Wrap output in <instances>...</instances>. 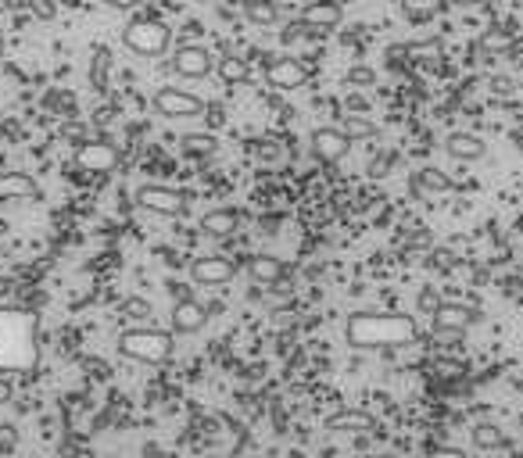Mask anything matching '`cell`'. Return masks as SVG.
<instances>
[{"mask_svg": "<svg viewBox=\"0 0 523 458\" xmlns=\"http://www.w3.org/2000/svg\"><path fill=\"white\" fill-rule=\"evenodd\" d=\"M455 8H477V4H491V0H448Z\"/></svg>", "mask_w": 523, "mask_h": 458, "instance_id": "obj_37", "label": "cell"}, {"mask_svg": "<svg viewBox=\"0 0 523 458\" xmlns=\"http://www.w3.org/2000/svg\"><path fill=\"white\" fill-rule=\"evenodd\" d=\"M76 165H79L83 172H94V176L115 172V168H119V147L108 143V140H87V143H79V151H76Z\"/></svg>", "mask_w": 523, "mask_h": 458, "instance_id": "obj_8", "label": "cell"}, {"mask_svg": "<svg viewBox=\"0 0 523 458\" xmlns=\"http://www.w3.org/2000/svg\"><path fill=\"white\" fill-rule=\"evenodd\" d=\"M204 323H208V312H204L201 301L179 298V301L172 305V330H176V333H197V330H204Z\"/></svg>", "mask_w": 523, "mask_h": 458, "instance_id": "obj_14", "label": "cell"}, {"mask_svg": "<svg viewBox=\"0 0 523 458\" xmlns=\"http://www.w3.org/2000/svg\"><path fill=\"white\" fill-rule=\"evenodd\" d=\"M154 111L162 115V119H201L204 115V101L201 97H194V94H187V90H176V86H162L158 94H154Z\"/></svg>", "mask_w": 523, "mask_h": 458, "instance_id": "obj_5", "label": "cell"}, {"mask_svg": "<svg viewBox=\"0 0 523 458\" xmlns=\"http://www.w3.org/2000/svg\"><path fill=\"white\" fill-rule=\"evenodd\" d=\"M172 333L165 330H151V326H140V330H122L119 333V351L133 362H144V365H162L172 358Z\"/></svg>", "mask_w": 523, "mask_h": 458, "instance_id": "obj_3", "label": "cell"}, {"mask_svg": "<svg viewBox=\"0 0 523 458\" xmlns=\"http://www.w3.org/2000/svg\"><path fill=\"white\" fill-rule=\"evenodd\" d=\"M137 204L144 211H154V215H183L187 211L183 193H176L172 186H158V183H144L137 190Z\"/></svg>", "mask_w": 523, "mask_h": 458, "instance_id": "obj_9", "label": "cell"}, {"mask_svg": "<svg viewBox=\"0 0 523 458\" xmlns=\"http://www.w3.org/2000/svg\"><path fill=\"white\" fill-rule=\"evenodd\" d=\"M126 319H147L151 315V305L144 301V298H129V301H122V308H119Z\"/></svg>", "mask_w": 523, "mask_h": 458, "instance_id": "obj_30", "label": "cell"}, {"mask_svg": "<svg viewBox=\"0 0 523 458\" xmlns=\"http://www.w3.org/2000/svg\"><path fill=\"white\" fill-rule=\"evenodd\" d=\"M437 305H441V298L434 294V287H423V294H419V308H423V312H434Z\"/></svg>", "mask_w": 523, "mask_h": 458, "instance_id": "obj_32", "label": "cell"}, {"mask_svg": "<svg viewBox=\"0 0 523 458\" xmlns=\"http://www.w3.org/2000/svg\"><path fill=\"white\" fill-rule=\"evenodd\" d=\"M15 444H19L15 429L12 426H0V451H15Z\"/></svg>", "mask_w": 523, "mask_h": 458, "instance_id": "obj_33", "label": "cell"}, {"mask_svg": "<svg viewBox=\"0 0 523 458\" xmlns=\"http://www.w3.org/2000/svg\"><path fill=\"white\" fill-rule=\"evenodd\" d=\"M44 190L26 172H0V200H40Z\"/></svg>", "mask_w": 523, "mask_h": 458, "instance_id": "obj_13", "label": "cell"}, {"mask_svg": "<svg viewBox=\"0 0 523 458\" xmlns=\"http://www.w3.org/2000/svg\"><path fill=\"white\" fill-rule=\"evenodd\" d=\"M247 276L254 287H277L284 280V262L273 255H251L247 258Z\"/></svg>", "mask_w": 523, "mask_h": 458, "instance_id": "obj_15", "label": "cell"}, {"mask_svg": "<svg viewBox=\"0 0 523 458\" xmlns=\"http://www.w3.org/2000/svg\"><path fill=\"white\" fill-rule=\"evenodd\" d=\"M179 151H183L187 158H212V154L219 151V140H215L212 133H187V136L179 140Z\"/></svg>", "mask_w": 523, "mask_h": 458, "instance_id": "obj_23", "label": "cell"}, {"mask_svg": "<svg viewBox=\"0 0 523 458\" xmlns=\"http://www.w3.org/2000/svg\"><path fill=\"white\" fill-rule=\"evenodd\" d=\"M12 394H15L12 380H0V405H8V401H12Z\"/></svg>", "mask_w": 523, "mask_h": 458, "instance_id": "obj_34", "label": "cell"}, {"mask_svg": "<svg viewBox=\"0 0 523 458\" xmlns=\"http://www.w3.org/2000/svg\"><path fill=\"white\" fill-rule=\"evenodd\" d=\"M491 90H494V94H509V79H505V76H494V79H491Z\"/></svg>", "mask_w": 523, "mask_h": 458, "instance_id": "obj_35", "label": "cell"}, {"mask_svg": "<svg viewBox=\"0 0 523 458\" xmlns=\"http://www.w3.org/2000/svg\"><path fill=\"white\" fill-rule=\"evenodd\" d=\"M37 362V326L26 312H0V369L22 372Z\"/></svg>", "mask_w": 523, "mask_h": 458, "instance_id": "obj_2", "label": "cell"}, {"mask_svg": "<svg viewBox=\"0 0 523 458\" xmlns=\"http://www.w3.org/2000/svg\"><path fill=\"white\" fill-rule=\"evenodd\" d=\"M480 51H487L491 58H494V54H509V51H516V40H512L505 29H491V33L480 37Z\"/></svg>", "mask_w": 523, "mask_h": 458, "instance_id": "obj_25", "label": "cell"}, {"mask_svg": "<svg viewBox=\"0 0 523 458\" xmlns=\"http://www.w3.org/2000/svg\"><path fill=\"white\" fill-rule=\"evenodd\" d=\"M416 183H427L430 190H437V193H444V190H455V183L448 179V176H441L437 168H423L419 176H416Z\"/></svg>", "mask_w": 523, "mask_h": 458, "instance_id": "obj_28", "label": "cell"}, {"mask_svg": "<svg viewBox=\"0 0 523 458\" xmlns=\"http://www.w3.org/2000/svg\"><path fill=\"white\" fill-rule=\"evenodd\" d=\"M444 151H448L455 161H480V158L487 154L484 140H480V136H473V133H452V136H448V143H444Z\"/></svg>", "mask_w": 523, "mask_h": 458, "instance_id": "obj_18", "label": "cell"}, {"mask_svg": "<svg viewBox=\"0 0 523 458\" xmlns=\"http://www.w3.org/2000/svg\"><path fill=\"white\" fill-rule=\"evenodd\" d=\"M302 19L330 33V29H337V26H341L345 12H341V4H334V0H312V4L302 12Z\"/></svg>", "mask_w": 523, "mask_h": 458, "instance_id": "obj_19", "label": "cell"}, {"mask_svg": "<svg viewBox=\"0 0 523 458\" xmlns=\"http://www.w3.org/2000/svg\"><path fill=\"white\" fill-rule=\"evenodd\" d=\"M448 8V0H402V12L409 22H430Z\"/></svg>", "mask_w": 523, "mask_h": 458, "instance_id": "obj_22", "label": "cell"}, {"mask_svg": "<svg viewBox=\"0 0 523 458\" xmlns=\"http://www.w3.org/2000/svg\"><path fill=\"white\" fill-rule=\"evenodd\" d=\"M108 4H112V8H119V12H129V8H137V4H140V0H108Z\"/></svg>", "mask_w": 523, "mask_h": 458, "instance_id": "obj_36", "label": "cell"}, {"mask_svg": "<svg viewBox=\"0 0 523 458\" xmlns=\"http://www.w3.org/2000/svg\"><path fill=\"white\" fill-rule=\"evenodd\" d=\"M341 129L348 133V140L355 143V140H369V136H380V129L369 122V119H362V115H345V122H341Z\"/></svg>", "mask_w": 523, "mask_h": 458, "instance_id": "obj_26", "label": "cell"}, {"mask_svg": "<svg viewBox=\"0 0 523 458\" xmlns=\"http://www.w3.org/2000/svg\"><path fill=\"white\" fill-rule=\"evenodd\" d=\"M244 19L258 29H270V26H277L280 8H277V0H244Z\"/></svg>", "mask_w": 523, "mask_h": 458, "instance_id": "obj_20", "label": "cell"}, {"mask_svg": "<svg viewBox=\"0 0 523 458\" xmlns=\"http://www.w3.org/2000/svg\"><path fill=\"white\" fill-rule=\"evenodd\" d=\"M327 429H330V433H377V419H373L369 412L352 408V412L330 415V419H327Z\"/></svg>", "mask_w": 523, "mask_h": 458, "instance_id": "obj_16", "label": "cell"}, {"mask_svg": "<svg viewBox=\"0 0 523 458\" xmlns=\"http://www.w3.org/2000/svg\"><path fill=\"white\" fill-rule=\"evenodd\" d=\"M122 44H126L133 54L158 58V54L169 51L172 29H169L162 19H154V15H137V19H129L126 29H122Z\"/></svg>", "mask_w": 523, "mask_h": 458, "instance_id": "obj_4", "label": "cell"}, {"mask_svg": "<svg viewBox=\"0 0 523 458\" xmlns=\"http://www.w3.org/2000/svg\"><path fill=\"white\" fill-rule=\"evenodd\" d=\"M430 319H434V333H466V330L477 326L484 315H480V308H473V305L441 301V305L430 312Z\"/></svg>", "mask_w": 523, "mask_h": 458, "instance_id": "obj_6", "label": "cell"}, {"mask_svg": "<svg viewBox=\"0 0 523 458\" xmlns=\"http://www.w3.org/2000/svg\"><path fill=\"white\" fill-rule=\"evenodd\" d=\"M172 69L183 79H204V76H212L215 61H212V51L204 44H179L176 54H172Z\"/></svg>", "mask_w": 523, "mask_h": 458, "instance_id": "obj_7", "label": "cell"}, {"mask_svg": "<svg viewBox=\"0 0 523 458\" xmlns=\"http://www.w3.org/2000/svg\"><path fill=\"white\" fill-rule=\"evenodd\" d=\"M473 444H477V447H502L505 440H502V429H498L494 422H480V426L473 429Z\"/></svg>", "mask_w": 523, "mask_h": 458, "instance_id": "obj_27", "label": "cell"}, {"mask_svg": "<svg viewBox=\"0 0 523 458\" xmlns=\"http://www.w3.org/2000/svg\"><path fill=\"white\" fill-rule=\"evenodd\" d=\"M29 8H33L37 19H54V4H51V0H29Z\"/></svg>", "mask_w": 523, "mask_h": 458, "instance_id": "obj_31", "label": "cell"}, {"mask_svg": "<svg viewBox=\"0 0 523 458\" xmlns=\"http://www.w3.org/2000/svg\"><path fill=\"white\" fill-rule=\"evenodd\" d=\"M345 83H348V86H373V83H377V72L366 69V65H355V69H348Z\"/></svg>", "mask_w": 523, "mask_h": 458, "instance_id": "obj_29", "label": "cell"}, {"mask_svg": "<svg viewBox=\"0 0 523 458\" xmlns=\"http://www.w3.org/2000/svg\"><path fill=\"white\" fill-rule=\"evenodd\" d=\"M215 72H219V79H222L226 86H244V83L251 79V65H247L244 58H237V54H226V58H219Z\"/></svg>", "mask_w": 523, "mask_h": 458, "instance_id": "obj_21", "label": "cell"}, {"mask_svg": "<svg viewBox=\"0 0 523 458\" xmlns=\"http://www.w3.org/2000/svg\"><path fill=\"white\" fill-rule=\"evenodd\" d=\"M345 337L355 351H387L416 340V323L398 312H355L345 326Z\"/></svg>", "mask_w": 523, "mask_h": 458, "instance_id": "obj_1", "label": "cell"}, {"mask_svg": "<svg viewBox=\"0 0 523 458\" xmlns=\"http://www.w3.org/2000/svg\"><path fill=\"white\" fill-rule=\"evenodd\" d=\"M348 147H352V140H348V133L341 126H320V129H312V154L323 165H337L348 154Z\"/></svg>", "mask_w": 523, "mask_h": 458, "instance_id": "obj_10", "label": "cell"}, {"mask_svg": "<svg viewBox=\"0 0 523 458\" xmlns=\"http://www.w3.org/2000/svg\"><path fill=\"white\" fill-rule=\"evenodd\" d=\"M237 276V266L229 258H219V255H208V258H194L190 262V280L197 287H222Z\"/></svg>", "mask_w": 523, "mask_h": 458, "instance_id": "obj_12", "label": "cell"}, {"mask_svg": "<svg viewBox=\"0 0 523 458\" xmlns=\"http://www.w3.org/2000/svg\"><path fill=\"white\" fill-rule=\"evenodd\" d=\"M309 65L305 61H298V58H273L270 65H266V79H270V86H277V90H298V86H305L309 83Z\"/></svg>", "mask_w": 523, "mask_h": 458, "instance_id": "obj_11", "label": "cell"}, {"mask_svg": "<svg viewBox=\"0 0 523 458\" xmlns=\"http://www.w3.org/2000/svg\"><path fill=\"white\" fill-rule=\"evenodd\" d=\"M327 29H320V26H312V22H305V19H295V22H287L284 29H280V40L291 47V44H298V40H320Z\"/></svg>", "mask_w": 523, "mask_h": 458, "instance_id": "obj_24", "label": "cell"}, {"mask_svg": "<svg viewBox=\"0 0 523 458\" xmlns=\"http://www.w3.org/2000/svg\"><path fill=\"white\" fill-rule=\"evenodd\" d=\"M237 225H240V211H233V208H215V211H208V215L201 218V229H204L208 237H215V241L233 237Z\"/></svg>", "mask_w": 523, "mask_h": 458, "instance_id": "obj_17", "label": "cell"}]
</instances>
